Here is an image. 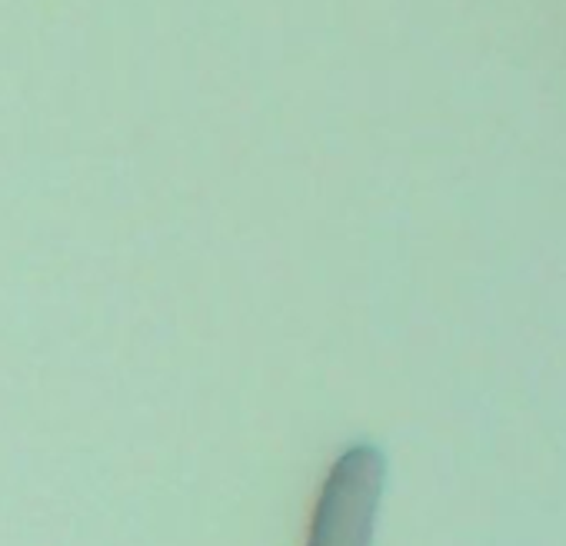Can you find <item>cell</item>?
I'll return each instance as SVG.
<instances>
[{
	"mask_svg": "<svg viewBox=\"0 0 566 546\" xmlns=\"http://www.w3.org/2000/svg\"><path fill=\"white\" fill-rule=\"evenodd\" d=\"M384 476L387 463L377 447H347L321 486L307 546H370Z\"/></svg>",
	"mask_w": 566,
	"mask_h": 546,
	"instance_id": "1",
	"label": "cell"
}]
</instances>
